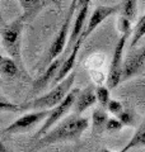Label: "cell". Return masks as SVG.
Segmentation results:
<instances>
[{"label":"cell","instance_id":"7a4b0ae2","mask_svg":"<svg viewBox=\"0 0 145 152\" xmlns=\"http://www.w3.org/2000/svg\"><path fill=\"white\" fill-rule=\"evenodd\" d=\"M76 77V72L72 71L71 74H69L66 77L60 81L59 84H56L52 86V89L48 93H46L42 96H38L32 99L30 102H24L22 103L21 109L22 112H27V110H46V109H52L56 107L62 99H64L69 91L71 90L72 85H74Z\"/></svg>","mask_w":145,"mask_h":152},{"label":"cell","instance_id":"4316f807","mask_svg":"<svg viewBox=\"0 0 145 152\" xmlns=\"http://www.w3.org/2000/svg\"><path fill=\"white\" fill-rule=\"evenodd\" d=\"M76 3H78V0H71V4H70V5H74V7L76 8Z\"/></svg>","mask_w":145,"mask_h":152},{"label":"cell","instance_id":"ac0fdd59","mask_svg":"<svg viewBox=\"0 0 145 152\" xmlns=\"http://www.w3.org/2000/svg\"><path fill=\"white\" fill-rule=\"evenodd\" d=\"M95 96L99 107L107 109L108 103L111 100V89L106 86H97L95 88Z\"/></svg>","mask_w":145,"mask_h":152},{"label":"cell","instance_id":"ba28073f","mask_svg":"<svg viewBox=\"0 0 145 152\" xmlns=\"http://www.w3.org/2000/svg\"><path fill=\"white\" fill-rule=\"evenodd\" d=\"M144 67H145V45L138 50L131 48V52L124 60L122 80L121 81H127V80L132 79L134 76L141 74Z\"/></svg>","mask_w":145,"mask_h":152},{"label":"cell","instance_id":"83f0119b","mask_svg":"<svg viewBox=\"0 0 145 152\" xmlns=\"http://www.w3.org/2000/svg\"><path fill=\"white\" fill-rule=\"evenodd\" d=\"M99 152H109V151H108V150H106V148H102V150H101Z\"/></svg>","mask_w":145,"mask_h":152},{"label":"cell","instance_id":"5bb4252c","mask_svg":"<svg viewBox=\"0 0 145 152\" xmlns=\"http://www.w3.org/2000/svg\"><path fill=\"white\" fill-rule=\"evenodd\" d=\"M19 4L23 9V18L26 19H30L33 15L40 12V9L43 7V1L42 0H19Z\"/></svg>","mask_w":145,"mask_h":152},{"label":"cell","instance_id":"d6986e66","mask_svg":"<svg viewBox=\"0 0 145 152\" xmlns=\"http://www.w3.org/2000/svg\"><path fill=\"white\" fill-rule=\"evenodd\" d=\"M143 36H145V19H140L138 24L134 28L132 33V39H131V48H135V46L138 45V42L141 39Z\"/></svg>","mask_w":145,"mask_h":152},{"label":"cell","instance_id":"277c9868","mask_svg":"<svg viewBox=\"0 0 145 152\" xmlns=\"http://www.w3.org/2000/svg\"><path fill=\"white\" fill-rule=\"evenodd\" d=\"M79 90L78 89H74V90H70L69 94L66 95V96L62 99V100L57 104L56 107H54L52 109H50V113H48L47 118L45 119V123L40 127V129L36 132L35 134V141L41 138L43 134H46V133L51 129L52 127H54L57 122H59L62 117H65L69 110L72 108V104H74V100L76 98V95H78Z\"/></svg>","mask_w":145,"mask_h":152},{"label":"cell","instance_id":"4dcf8cb0","mask_svg":"<svg viewBox=\"0 0 145 152\" xmlns=\"http://www.w3.org/2000/svg\"><path fill=\"white\" fill-rule=\"evenodd\" d=\"M0 99H1V96H0Z\"/></svg>","mask_w":145,"mask_h":152},{"label":"cell","instance_id":"7402d4cb","mask_svg":"<svg viewBox=\"0 0 145 152\" xmlns=\"http://www.w3.org/2000/svg\"><path fill=\"white\" fill-rule=\"evenodd\" d=\"M117 28L121 33H131V22L125 17L120 15L117 20Z\"/></svg>","mask_w":145,"mask_h":152},{"label":"cell","instance_id":"7c38bea8","mask_svg":"<svg viewBox=\"0 0 145 152\" xmlns=\"http://www.w3.org/2000/svg\"><path fill=\"white\" fill-rule=\"evenodd\" d=\"M81 43H83V41L78 39V42L71 47V52L69 53V56H66L64 61H62V65H61V67L59 70V72H57L56 75V77L55 80L52 81V85H56V84H59L60 81H62L67 75L70 74V71L74 69V66H75V62H76V56H78V52H79V48H80V46Z\"/></svg>","mask_w":145,"mask_h":152},{"label":"cell","instance_id":"603a6c76","mask_svg":"<svg viewBox=\"0 0 145 152\" xmlns=\"http://www.w3.org/2000/svg\"><path fill=\"white\" fill-rule=\"evenodd\" d=\"M118 119L122 122L124 126H129V127L135 126V117L132 115V113L129 110H124L121 113V115L118 117Z\"/></svg>","mask_w":145,"mask_h":152},{"label":"cell","instance_id":"2e32d148","mask_svg":"<svg viewBox=\"0 0 145 152\" xmlns=\"http://www.w3.org/2000/svg\"><path fill=\"white\" fill-rule=\"evenodd\" d=\"M0 72L8 77L19 76V66L10 57H1L0 58Z\"/></svg>","mask_w":145,"mask_h":152},{"label":"cell","instance_id":"d4e9b609","mask_svg":"<svg viewBox=\"0 0 145 152\" xmlns=\"http://www.w3.org/2000/svg\"><path fill=\"white\" fill-rule=\"evenodd\" d=\"M0 152H12V151L9 150L8 147H7L5 145H4L1 141H0Z\"/></svg>","mask_w":145,"mask_h":152},{"label":"cell","instance_id":"3957f363","mask_svg":"<svg viewBox=\"0 0 145 152\" xmlns=\"http://www.w3.org/2000/svg\"><path fill=\"white\" fill-rule=\"evenodd\" d=\"M26 19L21 15L19 18L14 19L12 23L4 26L1 28V43L4 50L7 51L10 58H13L18 66H22V58H21V45H22V32L23 26Z\"/></svg>","mask_w":145,"mask_h":152},{"label":"cell","instance_id":"8992f818","mask_svg":"<svg viewBox=\"0 0 145 152\" xmlns=\"http://www.w3.org/2000/svg\"><path fill=\"white\" fill-rule=\"evenodd\" d=\"M76 12V8L74 5H70L69 10H67V14H66V18L62 26L60 28V31L57 32V34L55 37V39L52 41V43L50 46V48L47 51V55H46V60L45 62L46 64H50L52 62L55 58H57L64 51L65 46H66V39H67V32H69V28H70V23H71V19H72V15L75 14Z\"/></svg>","mask_w":145,"mask_h":152},{"label":"cell","instance_id":"484cf974","mask_svg":"<svg viewBox=\"0 0 145 152\" xmlns=\"http://www.w3.org/2000/svg\"><path fill=\"white\" fill-rule=\"evenodd\" d=\"M4 26H5V24H4V20H3V17H1V14H0V27H4Z\"/></svg>","mask_w":145,"mask_h":152},{"label":"cell","instance_id":"9c48e42d","mask_svg":"<svg viewBox=\"0 0 145 152\" xmlns=\"http://www.w3.org/2000/svg\"><path fill=\"white\" fill-rule=\"evenodd\" d=\"M118 10H120V5H115V7H111V5H98L94 9V12L92 13V17H90L87 27L84 28L83 33H81L80 39L81 41L87 39V38H88L92 33L97 29V27H98L101 23L104 20V19H107L111 15H115L116 13H118Z\"/></svg>","mask_w":145,"mask_h":152},{"label":"cell","instance_id":"f546056e","mask_svg":"<svg viewBox=\"0 0 145 152\" xmlns=\"http://www.w3.org/2000/svg\"><path fill=\"white\" fill-rule=\"evenodd\" d=\"M1 57H3V56H1V55H0V58H1Z\"/></svg>","mask_w":145,"mask_h":152},{"label":"cell","instance_id":"f1b7e54d","mask_svg":"<svg viewBox=\"0 0 145 152\" xmlns=\"http://www.w3.org/2000/svg\"><path fill=\"white\" fill-rule=\"evenodd\" d=\"M118 152H127V151H126V150H125V148H122V150H120Z\"/></svg>","mask_w":145,"mask_h":152},{"label":"cell","instance_id":"ffe728a7","mask_svg":"<svg viewBox=\"0 0 145 152\" xmlns=\"http://www.w3.org/2000/svg\"><path fill=\"white\" fill-rule=\"evenodd\" d=\"M125 126L122 124V122H121L118 118L116 119V118H108L107 123H106V131L107 132H118L124 128Z\"/></svg>","mask_w":145,"mask_h":152},{"label":"cell","instance_id":"e0dca14e","mask_svg":"<svg viewBox=\"0 0 145 152\" xmlns=\"http://www.w3.org/2000/svg\"><path fill=\"white\" fill-rule=\"evenodd\" d=\"M118 13L130 22L135 20L138 13V0H122V3L120 4Z\"/></svg>","mask_w":145,"mask_h":152},{"label":"cell","instance_id":"52a82bcc","mask_svg":"<svg viewBox=\"0 0 145 152\" xmlns=\"http://www.w3.org/2000/svg\"><path fill=\"white\" fill-rule=\"evenodd\" d=\"M48 113H50V109H46V110H32L30 113L23 114L17 121H14L12 124H9L4 129V133H12V134H14V133H23V132L31 131L40 122L46 119Z\"/></svg>","mask_w":145,"mask_h":152},{"label":"cell","instance_id":"8fae6325","mask_svg":"<svg viewBox=\"0 0 145 152\" xmlns=\"http://www.w3.org/2000/svg\"><path fill=\"white\" fill-rule=\"evenodd\" d=\"M97 103V96H95V88L94 86H88L83 90H80L76 95L74 104H72V110L74 114H83L87 109L93 107Z\"/></svg>","mask_w":145,"mask_h":152},{"label":"cell","instance_id":"44dd1931","mask_svg":"<svg viewBox=\"0 0 145 152\" xmlns=\"http://www.w3.org/2000/svg\"><path fill=\"white\" fill-rule=\"evenodd\" d=\"M107 110L112 114V115H115V117H120L121 115V113H122L125 109H124V107H122V104H121L120 102H117V100H112L111 99L109 100V103H108V107H107Z\"/></svg>","mask_w":145,"mask_h":152},{"label":"cell","instance_id":"30bf717a","mask_svg":"<svg viewBox=\"0 0 145 152\" xmlns=\"http://www.w3.org/2000/svg\"><path fill=\"white\" fill-rule=\"evenodd\" d=\"M64 58L65 57H57V58H55L52 62L48 64L47 69L45 70V72H43L38 79H36L35 81H33V84H32V91L33 93L40 91V90L48 86V85L54 81L57 72H59L60 67H61V65H62Z\"/></svg>","mask_w":145,"mask_h":152},{"label":"cell","instance_id":"5b68a950","mask_svg":"<svg viewBox=\"0 0 145 152\" xmlns=\"http://www.w3.org/2000/svg\"><path fill=\"white\" fill-rule=\"evenodd\" d=\"M130 33H122V36L115 46V51L111 60L108 75H107V86L109 89H115L120 83H122V67H124V51L126 46V41Z\"/></svg>","mask_w":145,"mask_h":152},{"label":"cell","instance_id":"6da1fadb","mask_svg":"<svg viewBox=\"0 0 145 152\" xmlns=\"http://www.w3.org/2000/svg\"><path fill=\"white\" fill-rule=\"evenodd\" d=\"M89 122L87 118L80 117L78 114H71L66 117L64 121L60 122L55 128L48 131L41 138L36 140L35 145L31 148V152L41 150L48 145L56 143L62 141H78L84 131L88 128Z\"/></svg>","mask_w":145,"mask_h":152},{"label":"cell","instance_id":"cb8c5ba5","mask_svg":"<svg viewBox=\"0 0 145 152\" xmlns=\"http://www.w3.org/2000/svg\"><path fill=\"white\" fill-rule=\"evenodd\" d=\"M0 110H4V112H22V109L19 105H16V104H12L9 102H5L3 99H0Z\"/></svg>","mask_w":145,"mask_h":152},{"label":"cell","instance_id":"9a60e30c","mask_svg":"<svg viewBox=\"0 0 145 152\" xmlns=\"http://www.w3.org/2000/svg\"><path fill=\"white\" fill-rule=\"evenodd\" d=\"M136 147H145V118L143 119L141 124L138 127V129L134 133L131 140L127 142V145L124 148L129 151L131 148H136Z\"/></svg>","mask_w":145,"mask_h":152},{"label":"cell","instance_id":"4fadbf2b","mask_svg":"<svg viewBox=\"0 0 145 152\" xmlns=\"http://www.w3.org/2000/svg\"><path fill=\"white\" fill-rule=\"evenodd\" d=\"M93 119V133H102L106 131V123L108 121V114L106 113L104 108H97L92 114Z\"/></svg>","mask_w":145,"mask_h":152}]
</instances>
